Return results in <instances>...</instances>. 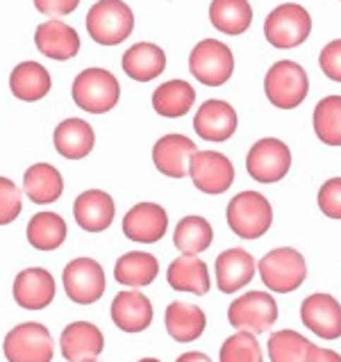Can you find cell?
Segmentation results:
<instances>
[{"instance_id": "cell-16", "label": "cell", "mask_w": 341, "mask_h": 362, "mask_svg": "<svg viewBox=\"0 0 341 362\" xmlns=\"http://www.w3.org/2000/svg\"><path fill=\"white\" fill-rule=\"evenodd\" d=\"M198 153L196 144L184 134H164L152 146V164L169 178H184L189 173V162Z\"/></svg>"}, {"instance_id": "cell-12", "label": "cell", "mask_w": 341, "mask_h": 362, "mask_svg": "<svg viewBox=\"0 0 341 362\" xmlns=\"http://www.w3.org/2000/svg\"><path fill=\"white\" fill-rule=\"evenodd\" d=\"M189 175L196 189L203 194H225L234 182V167L227 155L219 151H198L189 162Z\"/></svg>"}, {"instance_id": "cell-33", "label": "cell", "mask_w": 341, "mask_h": 362, "mask_svg": "<svg viewBox=\"0 0 341 362\" xmlns=\"http://www.w3.org/2000/svg\"><path fill=\"white\" fill-rule=\"evenodd\" d=\"M66 221L57 212H37L28 223V242L37 251H55L66 240Z\"/></svg>"}, {"instance_id": "cell-23", "label": "cell", "mask_w": 341, "mask_h": 362, "mask_svg": "<svg viewBox=\"0 0 341 362\" xmlns=\"http://www.w3.org/2000/svg\"><path fill=\"white\" fill-rule=\"evenodd\" d=\"M121 66L128 78L137 82H150L167 69V53L157 44L141 41V44H134L123 53Z\"/></svg>"}, {"instance_id": "cell-27", "label": "cell", "mask_w": 341, "mask_h": 362, "mask_svg": "<svg viewBox=\"0 0 341 362\" xmlns=\"http://www.w3.org/2000/svg\"><path fill=\"white\" fill-rule=\"evenodd\" d=\"M53 80L44 64L39 62H20L14 66L12 76H9V89L18 100L35 103L48 96Z\"/></svg>"}, {"instance_id": "cell-7", "label": "cell", "mask_w": 341, "mask_h": 362, "mask_svg": "<svg viewBox=\"0 0 341 362\" xmlns=\"http://www.w3.org/2000/svg\"><path fill=\"white\" fill-rule=\"evenodd\" d=\"M3 351L7 362H53L55 342L44 324L25 322L5 335Z\"/></svg>"}, {"instance_id": "cell-36", "label": "cell", "mask_w": 341, "mask_h": 362, "mask_svg": "<svg viewBox=\"0 0 341 362\" xmlns=\"http://www.w3.org/2000/svg\"><path fill=\"white\" fill-rule=\"evenodd\" d=\"M219 362H264L262 344L257 342L255 333L239 330L223 342L219 351Z\"/></svg>"}, {"instance_id": "cell-21", "label": "cell", "mask_w": 341, "mask_h": 362, "mask_svg": "<svg viewBox=\"0 0 341 362\" xmlns=\"http://www.w3.org/2000/svg\"><path fill=\"white\" fill-rule=\"evenodd\" d=\"M109 313L114 326L123 333H143L152 324V303L143 292H119Z\"/></svg>"}, {"instance_id": "cell-15", "label": "cell", "mask_w": 341, "mask_h": 362, "mask_svg": "<svg viewBox=\"0 0 341 362\" xmlns=\"http://www.w3.org/2000/svg\"><path fill=\"white\" fill-rule=\"evenodd\" d=\"M55 278L53 274H48L46 269L41 267H30L23 269L16 278H14V301L18 308L23 310H44L53 303L55 298Z\"/></svg>"}, {"instance_id": "cell-29", "label": "cell", "mask_w": 341, "mask_h": 362, "mask_svg": "<svg viewBox=\"0 0 341 362\" xmlns=\"http://www.w3.org/2000/svg\"><path fill=\"white\" fill-rule=\"evenodd\" d=\"M160 274V262L152 253L130 251L114 264V278L126 287H148Z\"/></svg>"}, {"instance_id": "cell-43", "label": "cell", "mask_w": 341, "mask_h": 362, "mask_svg": "<svg viewBox=\"0 0 341 362\" xmlns=\"http://www.w3.org/2000/svg\"><path fill=\"white\" fill-rule=\"evenodd\" d=\"M137 362H162V360H157V358H141Z\"/></svg>"}, {"instance_id": "cell-35", "label": "cell", "mask_w": 341, "mask_h": 362, "mask_svg": "<svg viewBox=\"0 0 341 362\" xmlns=\"http://www.w3.org/2000/svg\"><path fill=\"white\" fill-rule=\"evenodd\" d=\"M314 132L325 146H341V96H325L316 103Z\"/></svg>"}, {"instance_id": "cell-22", "label": "cell", "mask_w": 341, "mask_h": 362, "mask_svg": "<svg viewBox=\"0 0 341 362\" xmlns=\"http://www.w3.org/2000/svg\"><path fill=\"white\" fill-rule=\"evenodd\" d=\"M35 44L41 55H46L50 59H71L80 53V37L76 33V28H71L64 21H46L41 23L35 33Z\"/></svg>"}, {"instance_id": "cell-38", "label": "cell", "mask_w": 341, "mask_h": 362, "mask_svg": "<svg viewBox=\"0 0 341 362\" xmlns=\"http://www.w3.org/2000/svg\"><path fill=\"white\" fill-rule=\"evenodd\" d=\"M318 210L328 219L341 221V178H330L318 189Z\"/></svg>"}, {"instance_id": "cell-42", "label": "cell", "mask_w": 341, "mask_h": 362, "mask_svg": "<svg viewBox=\"0 0 341 362\" xmlns=\"http://www.w3.org/2000/svg\"><path fill=\"white\" fill-rule=\"evenodd\" d=\"M175 362H212V358L208 354H203V351H187V354H182Z\"/></svg>"}, {"instance_id": "cell-13", "label": "cell", "mask_w": 341, "mask_h": 362, "mask_svg": "<svg viewBox=\"0 0 341 362\" xmlns=\"http://www.w3.org/2000/svg\"><path fill=\"white\" fill-rule=\"evenodd\" d=\"M169 230V214L160 203H137L123 216V235L139 244L160 242Z\"/></svg>"}, {"instance_id": "cell-3", "label": "cell", "mask_w": 341, "mask_h": 362, "mask_svg": "<svg viewBox=\"0 0 341 362\" xmlns=\"http://www.w3.org/2000/svg\"><path fill=\"white\" fill-rule=\"evenodd\" d=\"M87 33L100 46H119L134 30V14L123 0H98L87 12Z\"/></svg>"}, {"instance_id": "cell-9", "label": "cell", "mask_w": 341, "mask_h": 362, "mask_svg": "<svg viewBox=\"0 0 341 362\" xmlns=\"http://www.w3.org/2000/svg\"><path fill=\"white\" fill-rule=\"evenodd\" d=\"M64 292L78 305H91L102 298L107 289L105 272L94 257H76L64 267L61 274Z\"/></svg>"}, {"instance_id": "cell-18", "label": "cell", "mask_w": 341, "mask_h": 362, "mask_svg": "<svg viewBox=\"0 0 341 362\" xmlns=\"http://www.w3.org/2000/svg\"><path fill=\"white\" fill-rule=\"evenodd\" d=\"M255 257L246 248H227L214 262L216 287L223 294L239 292L255 278Z\"/></svg>"}, {"instance_id": "cell-39", "label": "cell", "mask_w": 341, "mask_h": 362, "mask_svg": "<svg viewBox=\"0 0 341 362\" xmlns=\"http://www.w3.org/2000/svg\"><path fill=\"white\" fill-rule=\"evenodd\" d=\"M318 64L330 80L341 82V39H335L323 46L321 55H318Z\"/></svg>"}, {"instance_id": "cell-24", "label": "cell", "mask_w": 341, "mask_h": 362, "mask_svg": "<svg viewBox=\"0 0 341 362\" xmlns=\"http://www.w3.org/2000/svg\"><path fill=\"white\" fill-rule=\"evenodd\" d=\"M167 281L175 292H187L196 296L208 294L212 287L208 264L198 255H180L178 260H173L169 264Z\"/></svg>"}, {"instance_id": "cell-31", "label": "cell", "mask_w": 341, "mask_h": 362, "mask_svg": "<svg viewBox=\"0 0 341 362\" xmlns=\"http://www.w3.org/2000/svg\"><path fill=\"white\" fill-rule=\"evenodd\" d=\"M210 21L223 35H244L253 23V7L248 0H212Z\"/></svg>"}, {"instance_id": "cell-2", "label": "cell", "mask_w": 341, "mask_h": 362, "mask_svg": "<svg viewBox=\"0 0 341 362\" xmlns=\"http://www.w3.org/2000/svg\"><path fill=\"white\" fill-rule=\"evenodd\" d=\"M257 272H260V278L268 287V292L292 294L305 283L307 262L296 248L280 246L262 257L260 264H257Z\"/></svg>"}, {"instance_id": "cell-34", "label": "cell", "mask_w": 341, "mask_h": 362, "mask_svg": "<svg viewBox=\"0 0 341 362\" xmlns=\"http://www.w3.org/2000/svg\"><path fill=\"white\" fill-rule=\"evenodd\" d=\"M266 346H268V360L271 362H307L312 342L305 335L287 328L271 333Z\"/></svg>"}, {"instance_id": "cell-5", "label": "cell", "mask_w": 341, "mask_h": 362, "mask_svg": "<svg viewBox=\"0 0 341 362\" xmlns=\"http://www.w3.org/2000/svg\"><path fill=\"white\" fill-rule=\"evenodd\" d=\"M73 103L91 115H105L116 107L121 98V85L107 69H85L73 80Z\"/></svg>"}, {"instance_id": "cell-6", "label": "cell", "mask_w": 341, "mask_h": 362, "mask_svg": "<svg viewBox=\"0 0 341 362\" xmlns=\"http://www.w3.org/2000/svg\"><path fill=\"white\" fill-rule=\"evenodd\" d=\"M312 33V16L296 3H285L275 7L264 21V37L273 48H296L307 41Z\"/></svg>"}, {"instance_id": "cell-4", "label": "cell", "mask_w": 341, "mask_h": 362, "mask_svg": "<svg viewBox=\"0 0 341 362\" xmlns=\"http://www.w3.org/2000/svg\"><path fill=\"white\" fill-rule=\"evenodd\" d=\"M264 94L277 110H296L309 94L307 71L292 59L275 62L264 78Z\"/></svg>"}, {"instance_id": "cell-17", "label": "cell", "mask_w": 341, "mask_h": 362, "mask_svg": "<svg viewBox=\"0 0 341 362\" xmlns=\"http://www.w3.org/2000/svg\"><path fill=\"white\" fill-rule=\"evenodd\" d=\"M59 349L68 362H94L105 349V337L94 324L73 322L61 330Z\"/></svg>"}, {"instance_id": "cell-30", "label": "cell", "mask_w": 341, "mask_h": 362, "mask_svg": "<svg viewBox=\"0 0 341 362\" xmlns=\"http://www.w3.org/2000/svg\"><path fill=\"white\" fill-rule=\"evenodd\" d=\"M196 91L187 80H169L152 91V107L160 117L178 119L193 107Z\"/></svg>"}, {"instance_id": "cell-41", "label": "cell", "mask_w": 341, "mask_h": 362, "mask_svg": "<svg viewBox=\"0 0 341 362\" xmlns=\"http://www.w3.org/2000/svg\"><path fill=\"white\" fill-rule=\"evenodd\" d=\"M307 362H341V356L333 349H321V346H314L309 349V356Z\"/></svg>"}, {"instance_id": "cell-1", "label": "cell", "mask_w": 341, "mask_h": 362, "mask_svg": "<svg viewBox=\"0 0 341 362\" xmlns=\"http://www.w3.org/2000/svg\"><path fill=\"white\" fill-rule=\"evenodd\" d=\"M225 219L241 240H260L273 223V208L260 192H239L227 203Z\"/></svg>"}, {"instance_id": "cell-25", "label": "cell", "mask_w": 341, "mask_h": 362, "mask_svg": "<svg viewBox=\"0 0 341 362\" xmlns=\"http://www.w3.org/2000/svg\"><path fill=\"white\" fill-rule=\"evenodd\" d=\"M164 324H167L169 335L180 344L196 342L208 326V317H205L203 308L184 303V301H173L169 303L167 313H164Z\"/></svg>"}, {"instance_id": "cell-28", "label": "cell", "mask_w": 341, "mask_h": 362, "mask_svg": "<svg viewBox=\"0 0 341 362\" xmlns=\"http://www.w3.org/2000/svg\"><path fill=\"white\" fill-rule=\"evenodd\" d=\"M23 192L28 194V199L37 205L55 203V201H59V196L64 194V178H61V173L53 167V164L39 162L25 171Z\"/></svg>"}, {"instance_id": "cell-37", "label": "cell", "mask_w": 341, "mask_h": 362, "mask_svg": "<svg viewBox=\"0 0 341 362\" xmlns=\"http://www.w3.org/2000/svg\"><path fill=\"white\" fill-rule=\"evenodd\" d=\"M23 210V194L16 185L0 175V226L12 223Z\"/></svg>"}, {"instance_id": "cell-10", "label": "cell", "mask_w": 341, "mask_h": 362, "mask_svg": "<svg viewBox=\"0 0 341 362\" xmlns=\"http://www.w3.org/2000/svg\"><path fill=\"white\" fill-rule=\"evenodd\" d=\"M227 322L232 328L248 330V333H266L277 322V303L268 292H246L234 298L227 308Z\"/></svg>"}, {"instance_id": "cell-11", "label": "cell", "mask_w": 341, "mask_h": 362, "mask_svg": "<svg viewBox=\"0 0 341 362\" xmlns=\"http://www.w3.org/2000/svg\"><path fill=\"white\" fill-rule=\"evenodd\" d=\"M292 169V151L285 141L266 137L253 144L246 158V171L255 182L273 185L280 182Z\"/></svg>"}, {"instance_id": "cell-44", "label": "cell", "mask_w": 341, "mask_h": 362, "mask_svg": "<svg viewBox=\"0 0 341 362\" xmlns=\"http://www.w3.org/2000/svg\"><path fill=\"white\" fill-rule=\"evenodd\" d=\"M94 362H98V360H94Z\"/></svg>"}, {"instance_id": "cell-8", "label": "cell", "mask_w": 341, "mask_h": 362, "mask_svg": "<svg viewBox=\"0 0 341 362\" xmlns=\"http://www.w3.org/2000/svg\"><path fill=\"white\" fill-rule=\"evenodd\" d=\"M191 76L208 87H221L234 74V55L223 41L203 39L189 55Z\"/></svg>"}, {"instance_id": "cell-20", "label": "cell", "mask_w": 341, "mask_h": 362, "mask_svg": "<svg viewBox=\"0 0 341 362\" xmlns=\"http://www.w3.org/2000/svg\"><path fill=\"white\" fill-rule=\"evenodd\" d=\"M114 214H116V205L114 199L102 189H87L82 192L73 203V216L82 230L87 233H102L107 230Z\"/></svg>"}, {"instance_id": "cell-40", "label": "cell", "mask_w": 341, "mask_h": 362, "mask_svg": "<svg viewBox=\"0 0 341 362\" xmlns=\"http://www.w3.org/2000/svg\"><path fill=\"white\" fill-rule=\"evenodd\" d=\"M80 0H35V7L46 16H66L76 12Z\"/></svg>"}, {"instance_id": "cell-19", "label": "cell", "mask_w": 341, "mask_h": 362, "mask_svg": "<svg viewBox=\"0 0 341 362\" xmlns=\"http://www.w3.org/2000/svg\"><path fill=\"white\" fill-rule=\"evenodd\" d=\"M193 130L205 141H227L237 130V112L225 100H205L196 112Z\"/></svg>"}, {"instance_id": "cell-32", "label": "cell", "mask_w": 341, "mask_h": 362, "mask_svg": "<svg viewBox=\"0 0 341 362\" xmlns=\"http://www.w3.org/2000/svg\"><path fill=\"white\" fill-rule=\"evenodd\" d=\"M212 240H214V230L210 221L198 214H189L180 219L173 233V244L184 255H201L212 246Z\"/></svg>"}, {"instance_id": "cell-26", "label": "cell", "mask_w": 341, "mask_h": 362, "mask_svg": "<svg viewBox=\"0 0 341 362\" xmlns=\"http://www.w3.org/2000/svg\"><path fill=\"white\" fill-rule=\"evenodd\" d=\"M55 148L66 160H85L94 151L96 134L85 119H64L53 134Z\"/></svg>"}, {"instance_id": "cell-14", "label": "cell", "mask_w": 341, "mask_h": 362, "mask_svg": "<svg viewBox=\"0 0 341 362\" xmlns=\"http://www.w3.org/2000/svg\"><path fill=\"white\" fill-rule=\"evenodd\" d=\"M301 319L305 328L323 339L341 337V303L333 294L316 292L301 303Z\"/></svg>"}]
</instances>
